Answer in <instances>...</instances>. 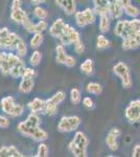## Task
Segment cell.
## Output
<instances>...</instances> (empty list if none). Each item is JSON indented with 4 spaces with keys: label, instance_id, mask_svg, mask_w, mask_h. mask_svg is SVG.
Returning <instances> with one entry per match:
<instances>
[{
    "label": "cell",
    "instance_id": "30",
    "mask_svg": "<svg viewBox=\"0 0 140 157\" xmlns=\"http://www.w3.org/2000/svg\"><path fill=\"white\" fill-rule=\"evenodd\" d=\"M81 70L82 72H84L85 75H92L93 73V61L91 59H87L85 60L81 65Z\"/></svg>",
    "mask_w": 140,
    "mask_h": 157
},
{
    "label": "cell",
    "instance_id": "21",
    "mask_svg": "<svg viewBox=\"0 0 140 157\" xmlns=\"http://www.w3.org/2000/svg\"><path fill=\"white\" fill-rule=\"evenodd\" d=\"M78 40H81L80 33L76 29H72L68 34H66L64 37L61 38L60 41L62 43V45H71V44H74L75 42H78Z\"/></svg>",
    "mask_w": 140,
    "mask_h": 157
},
{
    "label": "cell",
    "instance_id": "33",
    "mask_svg": "<svg viewBox=\"0 0 140 157\" xmlns=\"http://www.w3.org/2000/svg\"><path fill=\"white\" fill-rule=\"evenodd\" d=\"M43 40H44V37H43L42 34H35L30 39V47L34 49L38 48L43 43Z\"/></svg>",
    "mask_w": 140,
    "mask_h": 157
},
{
    "label": "cell",
    "instance_id": "45",
    "mask_svg": "<svg viewBox=\"0 0 140 157\" xmlns=\"http://www.w3.org/2000/svg\"><path fill=\"white\" fill-rule=\"evenodd\" d=\"M132 157H140V145H136L133 148Z\"/></svg>",
    "mask_w": 140,
    "mask_h": 157
},
{
    "label": "cell",
    "instance_id": "8",
    "mask_svg": "<svg viewBox=\"0 0 140 157\" xmlns=\"http://www.w3.org/2000/svg\"><path fill=\"white\" fill-rule=\"evenodd\" d=\"M95 21V14L93 9L87 7L84 11L75 13V22L78 27H85L88 24H92Z\"/></svg>",
    "mask_w": 140,
    "mask_h": 157
},
{
    "label": "cell",
    "instance_id": "43",
    "mask_svg": "<svg viewBox=\"0 0 140 157\" xmlns=\"http://www.w3.org/2000/svg\"><path fill=\"white\" fill-rule=\"evenodd\" d=\"M9 126V121L6 116L0 115V128H7Z\"/></svg>",
    "mask_w": 140,
    "mask_h": 157
},
{
    "label": "cell",
    "instance_id": "39",
    "mask_svg": "<svg viewBox=\"0 0 140 157\" xmlns=\"http://www.w3.org/2000/svg\"><path fill=\"white\" fill-rule=\"evenodd\" d=\"M9 157H24L22 155L21 152L14 146H9Z\"/></svg>",
    "mask_w": 140,
    "mask_h": 157
},
{
    "label": "cell",
    "instance_id": "36",
    "mask_svg": "<svg viewBox=\"0 0 140 157\" xmlns=\"http://www.w3.org/2000/svg\"><path fill=\"white\" fill-rule=\"evenodd\" d=\"M34 15L37 18H39L40 20H44L48 16V13L45 9H43L42 6H37L34 10Z\"/></svg>",
    "mask_w": 140,
    "mask_h": 157
},
{
    "label": "cell",
    "instance_id": "14",
    "mask_svg": "<svg viewBox=\"0 0 140 157\" xmlns=\"http://www.w3.org/2000/svg\"><path fill=\"white\" fill-rule=\"evenodd\" d=\"M22 135L26 136V137L32 138V140L35 141H39V143H42V141L46 140L48 138V134L46 131H44L41 128H36V129H30V130H27L22 134Z\"/></svg>",
    "mask_w": 140,
    "mask_h": 157
},
{
    "label": "cell",
    "instance_id": "10",
    "mask_svg": "<svg viewBox=\"0 0 140 157\" xmlns=\"http://www.w3.org/2000/svg\"><path fill=\"white\" fill-rule=\"evenodd\" d=\"M40 117L37 114H34V113H30V114L27 116V118L24 121H21L20 124H18L17 129L21 134H23L25 131L30 130V129H36L40 127Z\"/></svg>",
    "mask_w": 140,
    "mask_h": 157
},
{
    "label": "cell",
    "instance_id": "37",
    "mask_svg": "<svg viewBox=\"0 0 140 157\" xmlns=\"http://www.w3.org/2000/svg\"><path fill=\"white\" fill-rule=\"evenodd\" d=\"M32 157H48V148L45 144H40L39 147H38V152L36 156H32Z\"/></svg>",
    "mask_w": 140,
    "mask_h": 157
},
{
    "label": "cell",
    "instance_id": "28",
    "mask_svg": "<svg viewBox=\"0 0 140 157\" xmlns=\"http://www.w3.org/2000/svg\"><path fill=\"white\" fill-rule=\"evenodd\" d=\"M86 90H87L89 93H91V94L98 95L103 92V86L100 84H98V83L90 82L87 86H86Z\"/></svg>",
    "mask_w": 140,
    "mask_h": 157
},
{
    "label": "cell",
    "instance_id": "34",
    "mask_svg": "<svg viewBox=\"0 0 140 157\" xmlns=\"http://www.w3.org/2000/svg\"><path fill=\"white\" fill-rule=\"evenodd\" d=\"M41 60H42V54L39 50H35L32 54L29 62H30V64H32V66H38V65L41 63Z\"/></svg>",
    "mask_w": 140,
    "mask_h": 157
},
{
    "label": "cell",
    "instance_id": "22",
    "mask_svg": "<svg viewBox=\"0 0 140 157\" xmlns=\"http://www.w3.org/2000/svg\"><path fill=\"white\" fill-rule=\"evenodd\" d=\"M28 108H29V110L32 111V113H34V114L44 113L45 101H43L42 98H36L28 103Z\"/></svg>",
    "mask_w": 140,
    "mask_h": 157
},
{
    "label": "cell",
    "instance_id": "46",
    "mask_svg": "<svg viewBox=\"0 0 140 157\" xmlns=\"http://www.w3.org/2000/svg\"><path fill=\"white\" fill-rule=\"evenodd\" d=\"M43 2H44V1H39V0H37V1H36V0H32V3L35 4V6H38V4H41V3H43Z\"/></svg>",
    "mask_w": 140,
    "mask_h": 157
},
{
    "label": "cell",
    "instance_id": "11",
    "mask_svg": "<svg viewBox=\"0 0 140 157\" xmlns=\"http://www.w3.org/2000/svg\"><path fill=\"white\" fill-rule=\"evenodd\" d=\"M22 25L24 26V29L28 33H32V34H42L45 29H47V22L45 20H41V21L37 22V23H32L29 20V17L27 16L26 18L23 20Z\"/></svg>",
    "mask_w": 140,
    "mask_h": 157
},
{
    "label": "cell",
    "instance_id": "16",
    "mask_svg": "<svg viewBox=\"0 0 140 157\" xmlns=\"http://www.w3.org/2000/svg\"><path fill=\"white\" fill-rule=\"evenodd\" d=\"M94 9L93 12L95 15L100 16H106L109 13V6H110V1L107 0H94Z\"/></svg>",
    "mask_w": 140,
    "mask_h": 157
},
{
    "label": "cell",
    "instance_id": "24",
    "mask_svg": "<svg viewBox=\"0 0 140 157\" xmlns=\"http://www.w3.org/2000/svg\"><path fill=\"white\" fill-rule=\"evenodd\" d=\"M69 150L71 153L73 154L74 157H88V154H87V149H83V148H80L73 143L72 140L70 141L69 146H68Z\"/></svg>",
    "mask_w": 140,
    "mask_h": 157
},
{
    "label": "cell",
    "instance_id": "19",
    "mask_svg": "<svg viewBox=\"0 0 140 157\" xmlns=\"http://www.w3.org/2000/svg\"><path fill=\"white\" fill-rule=\"evenodd\" d=\"M123 14V7L119 3V0L116 1H110V6H109V13L112 19H119Z\"/></svg>",
    "mask_w": 140,
    "mask_h": 157
},
{
    "label": "cell",
    "instance_id": "13",
    "mask_svg": "<svg viewBox=\"0 0 140 157\" xmlns=\"http://www.w3.org/2000/svg\"><path fill=\"white\" fill-rule=\"evenodd\" d=\"M121 134L120 129L118 128H112L108 132L106 136V145L108 148L112 151H116L118 149V143H117V138Z\"/></svg>",
    "mask_w": 140,
    "mask_h": 157
},
{
    "label": "cell",
    "instance_id": "41",
    "mask_svg": "<svg viewBox=\"0 0 140 157\" xmlns=\"http://www.w3.org/2000/svg\"><path fill=\"white\" fill-rule=\"evenodd\" d=\"M83 105H84V107H86L87 109H92L94 107L92 98H89V97H86L83 98Z\"/></svg>",
    "mask_w": 140,
    "mask_h": 157
},
{
    "label": "cell",
    "instance_id": "15",
    "mask_svg": "<svg viewBox=\"0 0 140 157\" xmlns=\"http://www.w3.org/2000/svg\"><path fill=\"white\" fill-rule=\"evenodd\" d=\"M119 3L123 7V12L128 15L129 17H132L133 19H137V17L140 14V10L136 6L132 4L129 0H119Z\"/></svg>",
    "mask_w": 140,
    "mask_h": 157
},
{
    "label": "cell",
    "instance_id": "3",
    "mask_svg": "<svg viewBox=\"0 0 140 157\" xmlns=\"http://www.w3.org/2000/svg\"><path fill=\"white\" fill-rule=\"evenodd\" d=\"M0 106H1V109L4 113L13 116V117L20 116L24 111L23 106L19 105V104H15L14 98L11 97V95L2 98L1 102H0Z\"/></svg>",
    "mask_w": 140,
    "mask_h": 157
},
{
    "label": "cell",
    "instance_id": "35",
    "mask_svg": "<svg viewBox=\"0 0 140 157\" xmlns=\"http://www.w3.org/2000/svg\"><path fill=\"white\" fill-rule=\"evenodd\" d=\"M70 100L74 105H78L81 102V91L78 88H73L70 91Z\"/></svg>",
    "mask_w": 140,
    "mask_h": 157
},
{
    "label": "cell",
    "instance_id": "20",
    "mask_svg": "<svg viewBox=\"0 0 140 157\" xmlns=\"http://www.w3.org/2000/svg\"><path fill=\"white\" fill-rule=\"evenodd\" d=\"M55 3H58L67 15H72L76 13V2L74 0H59L55 1Z\"/></svg>",
    "mask_w": 140,
    "mask_h": 157
},
{
    "label": "cell",
    "instance_id": "44",
    "mask_svg": "<svg viewBox=\"0 0 140 157\" xmlns=\"http://www.w3.org/2000/svg\"><path fill=\"white\" fill-rule=\"evenodd\" d=\"M9 147H1L0 148V157H9Z\"/></svg>",
    "mask_w": 140,
    "mask_h": 157
},
{
    "label": "cell",
    "instance_id": "32",
    "mask_svg": "<svg viewBox=\"0 0 140 157\" xmlns=\"http://www.w3.org/2000/svg\"><path fill=\"white\" fill-rule=\"evenodd\" d=\"M109 46H110L109 39H107L104 35H98L97 39H96V47H97V49H106Z\"/></svg>",
    "mask_w": 140,
    "mask_h": 157
},
{
    "label": "cell",
    "instance_id": "5",
    "mask_svg": "<svg viewBox=\"0 0 140 157\" xmlns=\"http://www.w3.org/2000/svg\"><path fill=\"white\" fill-rule=\"evenodd\" d=\"M113 72L121 80V85L123 88L129 89L132 86V77L130 72V68L126 63L118 62L113 67Z\"/></svg>",
    "mask_w": 140,
    "mask_h": 157
},
{
    "label": "cell",
    "instance_id": "12",
    "mask_svg": "<svg viewBox=\"0 0 140 157\" xmlns=\"http://www.w3.org/2000/svg\"><path fill=\"white\" fill-rule=\"evenodd\" d=\"M27 17V14L21 9V1L15 0L12 3V11H11V18L16 23H21L23 20Z\"/></svg>",
    "mask_w": 140,
    "mask_h": 157
},
{
    "label": "cell",
    "instance_id": "42",
    "mask_svg": "<svg viewBox=\"0 0 140 157\" xmlns=\"http://www.w3.org/2000/svg\"><path fill=\"white\" fill-rule=\"evenodd\" d=\"M67 67H73L75 66V59L71 56H67V59L65 61V64Z\"/></svg>",
    "mask_w": 140,
    "mask_h": 157
},
{
    "label": "cell",
    "instance_id": "1",
    "mask_svg": "<svg viewBox=\"0 0 140 157\" xmlns=\"http://www.w3.org/2000/svg\"><path fill=\"white\" fill-rule=\"evenodd\" d=\"M114 34L117 37L123 38V40L140 34V19L119 20L114 27Z\"/></svg>",
    "mask_w": 140,
    "mask_h": 157
},
{
    "label": "cell",
    "instance_id": "17",
    "mask_svg": "<svg viewBox=\"0 0 140 157\" xmlns=\"http://www.w3.org/2000/svg\"><path fill=\"white\" fill-rule=\"evenodd\" d=\"M65 25H66V23L63 21L62 18H58L57 20H55V22H53L51 24V26L49 27V35L51 37L60 39L63 34V30H64Z\"/></svg>",
    "mask_w": 140,
    "mask_h": 157
},
{
    "label": "cell",
    "instance_id": "29",
    "mask_svg": "<svg viewBox=\"0 0 140 157\" xmlns=\"http://www.w3.org/2000/svg\"><path fill=\"white\" fill-rule=\"evenodd\" d=\"M110 29V18L108 15L99 17V30L101 33H107Z\"/></svg>",
    "mask_w": 140,
    "mask_h": 157
},
{
    "label": "cell",
    "instance_id": "2",
    "mask_svg": "<svg viewBox=\"0 0 140 157\" xmlns=\"http://www.w3.org/2000/svg\"><path fill=\"white\" fill-rule=\"evenodd\" d=\"M21 38L15 33L9 32L6 27L0 29V48L15 50Z\"/></svg>",
    "mask_w": 140,
    "mask_h": 157
},
{
    "label": "cell",
    "instance_id": "6",
    "mask_svg": "<svg viewBox=\"0 0 140 157\" xmlns=\"http://www.w3.org/2000/svg\"><path fill=\"white\" fill-rule=\"evenodd\" d=\"M81 125V118L76 115L63 116L58 124V130L60 132L67 133L75 131Z\"/></svg>",
    "mask_w": 140,
    "mask_h": 157
},
{
    "label": "cell",
    "instance_id": "31",
    "mask_svg": "<svg viewBox=\"0 0 140 157\" xmlns=\"http://www.w3.org/2000/svg\"><path fill=\"white\" fill-rule=\"evenodd\" d=\"M15 52H16V55L18 57H24L27 54V46H26V43L23 39L21 38V40L19 41V43L17 44L16 48H15Z\"/></svg>",
    "mask_w": 140,
    "mask_h": 157
},
{
    "label": "cell",
    "instance_id": "38",
    "mask_svg": "<svg viewBox=\"0 0 140 157\" xmlns=\"http://www.w3.org/2000/svg\"><path fill=\"white\" fill-rule=\"evenodd\" d=\"M37 75V72L34 68H29V67H26L23 72V75H22V78H32Z\"/></svg>",
    "mask_w": 140,
    "mask_h": 157
},
{
    "label": "cell",
    "instance_id": "26",
    "mask_svg": "<svg viewBox=\"0 0 140 157\" xmlns=\"http://www.w3.org/2000/svg\"><path fill=\"white\" fill-rule=\"evenodd\" d=\"M34 88V80L32 78H22L19 85V90L23 93H29Z\"/></svg>",
    "mask_w": 140,
    "mask_h": 157
},
{
    "label": "cell",
    "instance_id": "18",
    "mask_svg": "<svg viewBox=\"0 0 140 157\" xmlns=\"http://www.w3.org/2000/svg\"><path fill=\"white\" fill-rule=\"evenodd\" d=\"M139 46H140V34L127 38V39L123 40V43H121V47L124 50L136 49Z\"/></svg>",
    "mask_w": 140,
    "mask_h": 157
},
{
    "label": "cell",
    "instance_id": "7",
    "mask_svg": "<svg viewBox=\"0 0 140 157\" xmlns=\"http://www.w3.org/2000/svg\"><path fill=\"white\" fill-rule=\"evenodd\" d=\"M66 94L63 91H58L57 93L52 95L50 98L45 101V109H44V113L48 115H55L58 111V106L59 104H61L62 102L65 101Z\"/></svg>",
    "mask_w": 140,
    "mask_h": 157
},
{
    "label": "cell",
    "instance_id": "25",
    "mask_svg": "<svg viewBox=\"0 0 140 157\" xmlns=\"http://www.w3.org/2000/svg\"><path fill=\"white\" fill-rule=\"evenodd\" d=\"M55 62L59 63V64H65V61L67 59V54H66L64 46L62 44H59L55 47Z\"/></svg>",
    "mask_w": 140,
    "mask_h": 157
},
{
    "label": "cell",
    "instance_id": "27",
    "mask_svg": "<svg viewBox=\"0 0 140 157\" xmlns=\"http://www.w3.org/2000/svg\"><path fill=\"white\" fill-rule=\"evenodd\" d=\"M25 68H26V67H25L24 62L22 60H20V62L18 63L16 66H15L12 69V71H11V73H9V75H11L12 78H22V75H23V72H24Z\"/></svg>",
    "mask_w": 140,
    "mask_h": 157
},
{
    "label": "cell",
    "instance_id": "23",
    "mask_svg": "<svg viewBox=\"0 0 140 157\" xmlns=\"http://www.w3.org/2000/svg\"><path fill=\"white\" fill-rule=\"evenodd\" d=\"M72 141L78 147L83 148V149H87V147L89 145V140H88L87 136L83 132H76L74 135V138L72 139Z\"/></svg>",
    "mask_w": 140,
    "mask_h": 157
},
{
    "label": "cell",
    "instance_id": "4",
    "mask_svg": "<svg viewBox=\"0 0 140 157\" xmlns=\"http://www.w3.org/2000/svg\"><path fill=\"white\" fill-rule=\"evenodd\" d=\"M21 58L17 55H14L12 52H2L1 55V63H0V70L3 75H9L12 69L18 63L20 62Z\"/></svg>",
    "mask_w": 140,
    "mask_h": 157
},
{
    "label": "cell",
    "instance_id": "40",
    "mask_svg": "<svg viewBox=\"0 0 140 157\" xmlns=\"http://www.w3.org/2000/svg\"><path fill=\"white\" fill-rule=\"evenodd\" d=\"M74 50L76 54H83L85 52V45L82 42V40H78V42L74 43Z\"/></svg>",
    "mask_w": 140,
    "mask_h": 157
},
{
    "label": "cell",
    "instance_id": "9",
    "mask_svg": "<svg viewBox=\"0 0 140 157\" xmlns=\"http://www.w3.org/2000/svg\"><path fill=\"white\" fill-rule=\"evenodd\" d=\"M126 117L131 124L140 121V100H134L130 102L126 108Z\"/></svg>",
    "mask_w": 140,
    "mask_h": 157
},
{
    "label": "cell",
    "instance_id": "48",
    "mask_svg": "<svg viewBox=\"0 0 140 157\" xmlns=\"http://www.w3.org/2000/svg\"><path fill=\"white\" fill-rule=\"evenodd\" d=\"M107 157H117V156H112V155H110V156H107Z\"/></svg>",
    "mask_w": 140,
    "mask_h": 157
},
{
    "label": "cell",
    "instance_id": "47",
    "mask_svg": "<svg viewBox=\"0 0 140 157\" xmlns=\"http://www.w3.org/2000/svg\"><path fill=\"white\" fill-rule=\"evenodd\" d=\"M1 55H2V52H0V63H1Z\"/></svg>",
    "mask_w": 140,
    "mask_h": 157
}]
</instances>
